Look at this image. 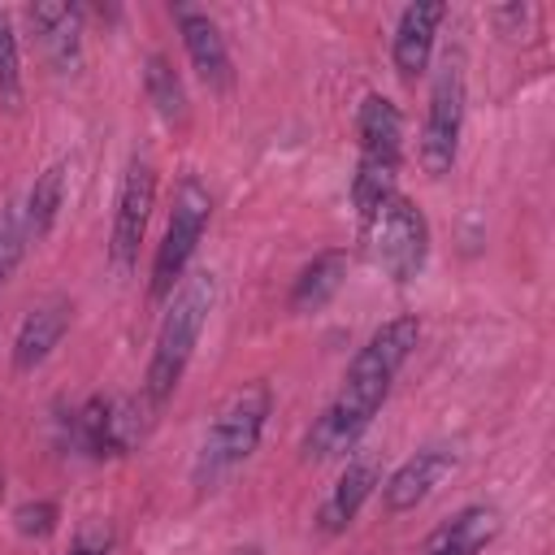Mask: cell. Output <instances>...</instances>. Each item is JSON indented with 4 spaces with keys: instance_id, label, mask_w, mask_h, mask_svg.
I'll return each mask as SVG.
<instances>
[{
    "instance_id": "obj_1",
    "label": "cell",
    "mask_w": 555,
    "mask_h": 555,
    "mask_svg": "<svg viewBox=\"0 0 555 555\" xmlns=\"http://www.w3.org/2000/svg\"><path fill=\"white\" fill-rule=\"evenodd\" d=\"M416 343H421L416 312H399L364 338V347L351 356V364L343 373V386L334 390V399L321 408V416L304 434V455L308 460L343 455L360 442V434L382 412V403H386V395H390V386H395V377L408 364Z\"/></svg>"
},
{
    "instance_id": "obj_2",
    "label": "cell",
    "mask_w": 555,
    "mask_h": 555,
    "mask_svg": "<svg viewBox=\"0 0 555 555\" xmlns=\"http://www.w3.org/2000/svg\"><path fill=\"white\" fill-rule=\"evenodd\" d=\"M212 299H217V282L208 269L182 278L169 295V308L160 317V330H156V343H152V360H147V373H143V399L147 408L156 412L182 382L195 347H199V334L208 325V312H212Z\"/></svg>"
},
{
    "instance_id": "obj_3",
    "label": "cell",
    "mask_w": 555,
    "mask_h": 555,
    "mask_svg": "<svg viewBox=\"0 0 555 555\" xmlns=\"http://www.w3.org/2000/svg\"><path fill=\"white\" fill-rule=\"evenodd\" d=\"M269 408H273L269 382H247L217 408V416H212V425H208V434L195 451V473L191 477H195L199 490H212L221 477H230L260 447Z\"/></svg>"
},
{
    "instance_id": "obj_4",
    "label": "cell",
    "mask_w": 555,
    "mask_h": 555,
    "mask_svg": "<svg viewBox=\"0 0 555 555\" xmlns=\"http://www.w3.org/2000/svg\"><path fill=\"white\" fill-rule=\"evenodd\" d=\"M356 134H360V165L351 178V204L364 217L386 195H395V178L403 160V117L386 95L369 91L356 113Z\"/></svg>"
},
{
    "instance_id": "obj_5",
    "label": "cell",
    "mask_w": 555,
    "mask_h": 555,
    "mask_svg": "<svg viewBox=\"0 0 555 555\" xmlns=\"http://www.w3.org/2000/svg\"><path fill=\"white\" fill-rule=\"evenodd\" d=\"M364 221V243H369V256L373 264L390 278V282H412L425 260H429V221L425 212L408 199V195H386L373 212L360 217Z\"/></svg>"
},
{
    "instance_id": "obj_6",
    "label": "cell",
    "mask_w": 555,
    "mask_h": 555,
    "mask_svg": "<svg viewBox=\"0 0 555 555\" xmlns=\"http://www.w3.org/2000/svg\"><path fill=\"white\" fill-rule=\"evenodd\" d=\"M208 217H212V195L208 186L186 173L178 186H173V208H169V225H165V238L156 243V256H152V282H147V295L160 304L173 295V286L182 282L204 230H208Z\"/></svg>"
},
{
    "instance_id": "obj_7",
    "label": "cell",
    "mask_w": 555,
    "mask_h": 555,
    "mask_svg": "<svg viewBox=\"0 0 555 555\" xmlns=\"http://www.w3.org/2000/svg\"><path fill=\"white\" fill-rule=\"evenodd\" d=\"M464 104H468L464 61L447 56L442 69L434 74L429 104H425V126H421V143H416V160L429 178H447L455 169L460 134H464Z\"/></svg>"
},
{
    "instance_id": "obj_8",
    "label": "cell",
    "mask_w": 555,
    "mask_h": 555,
    "mask_svg": "<svg viewBox=\"0 0 555 555\" xmlns=\"http://www.w3.org/2000/svg\"><path fill=\"white\" fill-rule=\"evenodd\" d=\"M156 208V165L147 156H130L126 173H121V191H117V212H113V234H108V260L113 269L130 273L147 234Z\"/></svg>"
},
{
    "instance_id": "obj_9",
    "label": "cell",
    "mask_w": 555,
    "mask_h": 555,
    "mask_svg": "<svg viewBox=\"0 0 555 555\" xmlns=\"http://www.w3.org/2000/svg\"><path fill=\"white\" fill-rule=\"evenodd\" d=\"M455 468V451L451 447H421L416 455H408L386 481H382V512L386 516H408L416 512L438 486L442 477Z\"/></svg>"
},
{
    "instance_id": "obj_10",
    "label": "cell",
    "mask_w": 555,
    "mask_h": 555,
    "mask_svg": "<svg viewBox=\"0 0 555 555\" xmlns=\"http://www.w3.org/2000/svg\"><path fill=\"white\" fill-rule=\"evenodd\" d=\"M173 22H178L186 61L199 74V82L208 91H230L234 87V61H230V48H225L221 26L204 9H182V4L173 9Z\"/></svg>"
},
{
    "instance_id": "obj_11",
    "label": "cell",
    "mask_w": 555,
    "mask_h": 555,
    "mask_svg": "<svg viewBox=\"0 0 555 555\" xmlns=\"http://www.w3.org/2000/svg\"><path fill=\"white\" fill-rule=\"evenodd\" d=\"M447 17V4L442 0H416L399 13L395 22V39H390V61L399 69V78H421L429 69V56H434V39H438V26Z\"/></svg>"
},
{
    "instance_id": "obj_12",
    "label": "cell",
    "mask_w": 555,
    "mask_h": 555,
    "mask_svg": "<svg viewBox=\"0 0 555 555\" xmlns=\"http://www.w3.org/2000/svg\"><path fill=\"white\" fill-rule=\"evenodd\" d=\"M39 52L48 56V65L56 74H74L82 61V9L78 4H56V0H39L26 9Z\"/></svg>"
},
{
    "instance_id": "obj_13",
    "label": "cell",
    "mask_w": 555,
    "mask_h": 555,
    "mask_svg": "<svg viewBox=\"0 0 555 555\" xmlns=\"http://www.w3.org/2000/svg\"><path fill=\"white\" fill-rule=\"evenodd\" d=\"M377 486H382V464H377L373 455L347 460V468L338 473V481L330 486V494H325V503H321V512H317L321 533H343V529L360 516V507L369 503V494H373Z\"/></svg>"
},
{
    "instance_id": "obj_14",
    "label": "cell",
    "mask_w": 555,
    "mask_h": 555,
    "mask_svg": "<svg viewBox=\"0 0 555 555\" xmlns=\"http://www.w3.org/2000/svg\"><path fill=\"white\" fill-rule=\"evenodd\" d=\"M69 312H74L69 299H48V304H39V308H30L22 317V325L13 334V369L17 373L39 369L61 347V338L69 330Z\"/></svg>"
},
{
    "instance_id": "obj_15",
    "label": "cell",
    "mask_w": 555,
    "mask_h": 555,
    "mask_svg": "<svg viewBox=\"0 0 555 555\" xmlns=\"http://www.w3.org/2000/svg\"><path fill=\"white\" fill-rule=\"evenodd\" d=\"M499 533V512L486 503L460 507L425 546V555H481Z\"/></svg>"
},
{
    "instance_id": "obj_16",
    "label": "cell",
    "mask_w": 555,
    "mask_h": 555,
    "mask_svg": "<svg viewBox=\"0 0 555 555\" xmlns=\"http://www.w3.org/2000/svg\"><path fill=\"white\" fill-rule=\"evenodd\" d=\"M343 278H347V251H343V247L317 251V256L299 269L295 286H291V295H286V308H291V312H317V308H325V304L343 291Z\"/></svg>"
},
{
    "instance_id": "obj_17",
    "label": "cell",
    "mask_w": 555,
    "mask_h": 555,
    "mask_svg": "<svg viewBox=\"0 0 555 555\" xmlns=\"http://www.w3.org/2000/svg\"><path fill=\"white\" fill-rule=\"evenodd\" d=\"M65 173H69L65 160H56V165H48V169L30 182L26 204H22V221H26L30 243H39V238L52 234V225H56V217H61V208H65Z\"/></svg>"
},
{
    "instance_id": "obj_18",
    "label": "cell",
    "mask_w": 555,
    "mask_h": 555,
    "mask_svg": "<svg viewBox=\"0 0 555 555\" xmlns=\"http://www.w3.org/2000/svg\"><path fill=\"white\" fill-rule=\"evenodd\" d=\"M143 91H147V104L169 126H186V87H182L173 61L165 52H147V61H143Z\"/></svg>"
},
{
    "instance_id": "obj_19",
    "label": "cell",
    "mask_w": 555,
    "mask_h": 555,
    "mask_svg": "<svg viewBox=\"0 0 555 555\" xmlns=\"http://www.w3.org/2000/svg\"><path fill=\"white\" fill-rule=\"evenodd\" d=\"M0 108L4 113L22 108V48H17L13 17L4 9H0Z\"/></svg>"
},
{
    "instance_id": "obj_20",
    "label": "cell",
    "mask_w": 555,
    "mask_h": 555,
    "mask_svg": "<svg viewBox=\"0 0 555 555\" xmlns=\"http://www.w3.org/2000/svg\"><path fill=\"white\" fill-rule=\"evenodd\" d=\"M26 243H30V234H26L22 208H17V204H4V208H0V286H4V282L13 278V269L22 264Z\"/></svg>"
},
{
    "instance_id": "obj_21",
    "label": "cell",
    "mask_w": 555,
    "mask_h": 555,
    "mask_svg": "<svg viewBox=\"0 0 555 555\" xmlns=\"http://www.w3.org/2000/svg\"><path fill=\"white\" fill-rule=\"evenodd\" d=\"M13 520H17V533H26V538H48V533L56 529V503H48V499L22 503V507L13 512Z\"/></svg>"
},
{
    "instance_id": "obj_22",
    "label": "cell",
    "mask_w": 555,
    "mask_h": 555,
    "mask_svg": "<svg viewBox=\"0 0 555 555\" xmlns=\"http://www.w3.org/2000/svg\"><path fill=\"white\" fill-rule=\"evenodd\" d=\"M108 551H113V529L91 516V520L78 525V533H74V542H69L65 555H108Z\"/></svg>"
}]
</instances>
